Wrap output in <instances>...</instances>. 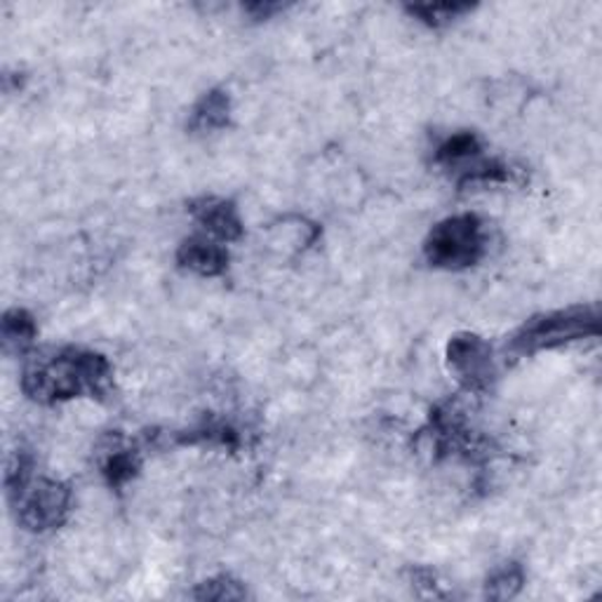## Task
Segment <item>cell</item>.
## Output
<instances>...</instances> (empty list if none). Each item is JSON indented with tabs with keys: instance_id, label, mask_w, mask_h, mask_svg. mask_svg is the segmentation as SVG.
<instances>
[{
	"instance_id": "9c48e42d",
	"label": "cell",
	"mask_w": 602,
	"mask_h": 602,
	"mask_svg": "<svg viewBox=\"0 0 602 602\" xmlns=\"http://www.w3.org/2000/svg\"><path fill=\"white\" fill-rule=\"evenodd\" d=\"M231 123V97L226 90L214 88L198 99L191 109L187 127L198 135L224 130Z\"/></svg>"
},
{
	"instance_id": "6da1fadb",
	"label": "cell",
	"mask_w": 602,
	"mask_h": 602,
	"mask_svg": "<svg viewBox=\"0 0 602 602\" xmlns=\"http://www.w3.org/2000/svg\"><path fill=\"white\" fill-rule=\"evenodd\" d=\"M111 389L113 367L109 358L80 346L33 356L22 372V391L41 405H57L74 398L104 400Z\"/></svg>"
},
{
	"instance_id": "e0dca14e",
	"label": "cell",
	"mask_w": 602,
	"mask_h": 602,
	"mask_svg": "<svg viewBox=\"0 0 602 602\" xmlns=\"http://www.w3.org/2000/svg\"><path fill=\"white\" fill-rule=\"evenodd\" d=\"M286 10V5L280 3H253V5H245V12H249L255 16V20H271V16L276 12H282Z\"/></svg>"
},
{
	"instance_id": "8fae6325",
	"label": "cell",
	"mask_w": 602,
	"mask_h": 602,
	"mask_svg": "<svg viewBox=\"0 0 602 602\" xmlns=\"http://www.w3.org/2000/svg\"><path fill=\"white\" fill-rule=\"evenodd\" d=\"M0 332H3V344L14 350H24L38 337V325L26 309H10L3 315L0 323Z\"/></svg>"
},
{
	"instance_id": "7c38bea8",
	"label": "cell",
	"mask_w": 602,
	"mask_h": 602,
	"mask_svg": "<svg viewBox=\"0 0 602 602\" xmlns=\"http://www.w3.org/2000/svg\"><path fill=\"white\" fill-rule=\"evenodd\" d=\"M416 22H422L428 29H445L452 22L461 20L464 14L473 12L476 5L471 3H416L405 8Z\"/></svg>"
},
{
	"instance_id": "7a4b0ae2",
	"label": "cell",
	"mask_w": 602,
	"mask_h": 602,
	"mask_svg": "<svg viewBox=\"0 0 602 602\" xmlns=\"http://www.w3.org/2000/svg\"><path fill=\"white\" fill-rule=\"evenodd\" d=\"M600 337V311L595 304H577L534 315L517 327L506 344L511 356L525 358L542 350H554L567 344Z\"/></svg>"
},
{
	"instance_id": "52a82bcc",
	"label": "cell",
	"mask_w": 602,
	"mask_h": 602,
	"mask_svg": "<svg viewBox=\"0 0 602 602\" xmlns=\"http://www.w3.org/2000/svg\"><path fill=\"white\" fill-rule=\"evenodd\" d=\"M177 264L181 269L193 271L203 278H216L228 269V253L222 247V243L205 236H193L179 245Z\"/></svg>"
},
{
	"instance_id": "ba28073f",
	"label": "cell",
	"mask_w": 602,
	"mask_h": 602,
	"mask_svg": "<svg viewBox=\"0 0 602 602\" xmlns=\"http://www.w3.org/2000/svg\"><path fill=\"white\" fill-rule=\"evenodd\" d=\"M482 150V142L476 132H455V135H449L445 142L438 144L436 156L433 158H436V165H441L443 170L457 181L484 156Z\"/></svg>"
},
{
	"instance_id": "2e32d148",
	"label": "cell",
	"mask_w": 602,
	"mask_h": 602,
	"mask_svg": "<svg viewBox=\"0 0 602 602\" xmlns=\"http://www.w3.org/2000/svg\"><path fill=\"white\" fill-rule=\"evenodd\" d=\"M412 581L416 589H426L424 595L428 598H445V593L438 589L441 583H436V572L428 570V567H416V570H412Z\"/></svg>"
},
{
	"instance_id": "277c9868",
	"label": "cell",
	"mask_w": 602,
	"mask_h": 602,
	"mask_svg": "<svg viewBox=\"0 0 602 602\" xmlns=\"http://www.w3.org/2000/svg\"><path fill=\"white\" fill-rule=\"evenodd\" d=\"M16 521L29 532H49L66 523L71 513L74 492L66 482L53 478H33L14 499Z\"/></svg>"
},
{
	"instance_id": "9a60e30c",
	"label": "cell",
	"mask_w": 602,
	"mask_h": 602,
	"mask_svg": "<svg viewBox=\"0 0 602 602\" xmlns=\"http://www.w3.org/2000/svg\"><path fill=\"white\" fill-rule=\"evenodd\" d=\"M33 480V457L26 449H14L8 459V471H5V488L10 499L14 501L24 492L26 484Z\"/></svg>"
},
{
	"instance_id": "30bf717a",
	"label": "cell",
	"mask_w": 602,
	"mask_h": 602,
	"mask_svg": "<svg viewBox=\"0 0 602 602\" xmlns=\"http://www.w3.org/2000/svg\"><path fill=\"white\" fill-rule=\"evenodd\" d=\"M142 457L137 449L132 447H115L102 461V476L109 482V488L121 490L140 473Z\"/></svg>"
},
{
	"instance_id": "5bb4252c",
	"label": "cell",
	"mask_w": 602,
	"mask_h": 602,
	"mask_svg": "<svg viewBox=\"0 0 602 602\" xmlns=\"http://www.w3.org/2000/svg\"><path fill=\"white\" fill-rule=\"evenodd\" d=\"M191 598L196 600H243L247 598V591L238 579L231 575H216L203 583H198Z\"/></svg>"
},
{
	"instance_id": "5b68a950",
	"label": "cell",
	"mask_w": 602,
	"mask_h": 602,
	"mask_svg": "<svg viewBox=\"0 0 602 602\" xmlns=\"http://www.w3.org/2000/svg\"><path fill=\"white\" fill-rule=\"evenodd\" d=\"M445 358L449 372L455 375L459 387L468 393H484L492 389L497 379V363L490 342H484L480 334L457 332L452 334Z\"/></svg>"
},
{
	"instance_id": "4fadbf2b",
	"label": "cell",
	"mask_w": 602,
	"mask_h": 602,
	"mask_svg": "<svg viewBox=\"0 0 602 602\" xmlns=\"http://www.w3.org/2000/svg\"><path fill=\"white\" fill-rule=\"evenodd\" d=\"M525 587V570L523 565L517 562H506L497 567V570L488 577V583H484V595L492 600H511Z\"/></svg>"
},
{
	"instance_id": "3957f363",
	"label": "cell",
	"mask_w": 602,
	"mask_h": 602,
	"mask_svg": "<svg viewBox=\"0 0 602 602\" xmlns=\"http://www.w3.org/2000/svg\"><path fill=\"white\" fill-rule=\"evenodd\" d=\"M484 224L478 214L464 212L447 216L428 231L424 241V259L433 269L464 271L476 266L488 249Z\"/></svg>"
},
{
	"instance_id": "8992f818",
	"label": "cell",
	"mask_w": 602,
	"mask_h": 602,
	"mask_svg": "<svg viewBox=\"0 0 602 602\" xmlns=\"http://www.w3.org/2000/svg\"><path fill=\"white\" fill-rule=\"evenodd\" d=\"M189 214L216 243H236L243 238V220L233 200L220 196H200L189 203Z\"/></svg>"
}]
</instances>
